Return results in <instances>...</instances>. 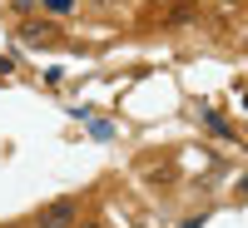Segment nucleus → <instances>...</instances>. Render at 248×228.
Segmentation results:
<instances>
[{
  "instance_id": "obj_1",
  "label": "nucleus",
  "mask_w": 248,
  "mask_h": 228,
  "mask_svg": "<svg viewBox=\"0 0 248 228\" xmlns=\"http://www.w3.org/2000/svg\"><path fill=\"white\" fill-rule=\"evenodd\" d=\"M79 223V198H50L45 209H40V218H35V228H75Z\"/></svg>"
},
{
  "instance_id": "obj_2",
  "label": "nucleus",
  "mask_w": 248,
  "mask_h": 228,
  "mask_svg": "<svg viewBox=\"0 0 248 228\" xmlns=\"http://www.w3.org/2000/svg\"><path fill=\"white\" fill-rule=\"evenodd\" d=\"M40 5H45L50 15H70V10H75V0H40Z\"/></svg>"
},
{
  "instance_id": "obj_3",
  "label": "nucleus",
  "mask_w": 248,
  "mask_h": 228,
  "mask_svg": "<svg viewBox=\"0 0 248 228\" xmlns=\"http://www.w3.org/2000/svg\"><path fill=\"white\" fill-rule=\"evenodd\" d=\"M184 228H203V213H194V218H184Z\"/></svg>"
},
{
  "instance_id": "obj_4",
  "label": "nucleus",
  "mask_w": 248,
  "mask_h": 228,
  "mask_svg": "<svg viewBox=\"0 0 248 228\" xmlns=\"http://www.w3.org/2000/svg\"><path fill=\"white\" fill-rule=\"evenodd\" d=\"M15 5H20V10H30V5H35V0H15Z\"/></svg>"
},
{
  "instance_id": "obj_5",
  "label": "nucleus",
  "mask_w": 248,
  "mask_h": 228,
  "mask_svg": "<svg viewBox=\"0 0 248 228\" xmlns=\"http://www.w3.org/2000/svg\"><path fill=\"white\" fill-rule=\"evenodd\" d=\"M94 5H105V10H109V5H119V0H94Z\"/></svg>"
},
{
  "instance_id": "obj_6",
  "label": "nucleus",
  "mask_w": 248,
  "mask_h": 228,
  "mask_svg": "<svg viewBox=\"0 0 248 228\" xmlns=\"http://www.w3.org/2000/svg\"><path fill=\"white\" fill-rule=\"evenodd\" d=\"M75 228H99V223H75Z\"/></svg>"
},
{
  "instance_id": "obj_7",
  "label": "nucleus",
  "mask_w": 248,
  "mask_h": 228,
  "mask_svg": "<svg viewBox=\"0 0 248 228\" xmlns=\"http://www.w3.org/2000/svg\"><path fill=\"white\" fill-rule=\"evenodd\" d=\"M243 109H248V94H243Z\"/></svg>"
}]
</instances>
